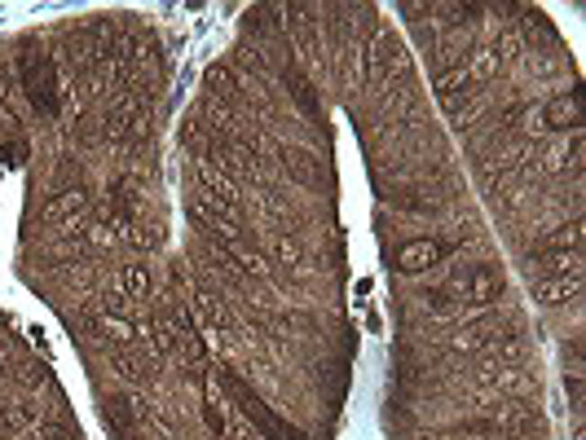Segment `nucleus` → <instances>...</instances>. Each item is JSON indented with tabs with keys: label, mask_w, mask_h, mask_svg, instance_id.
I'll return each instance as SVG.
<instances>
[{
	"label": "nucleus",
	"mask_w": 586,
	"mask_h": 440,
	"mask_svg": "<svg viewBox=\"0 0 586 440\" xmlns=\"http://www.w3.org/2000/svg\"><path fill=\"white\" fill-rule=\"evenodd\" d=\"M450 291H455V300L459 304H472V309H490V304H499L502 291H507V278H502L499 265H459L455 274H450Z\"/></svg>",
	"instance_id": "obj_1"
},
{
	"label": "nucleus",
	"mask_w": 586,
	"mask_h": 440,
	"mask_svg": "<svg viewBox=\"0 0 586 440\" xmlns=\"http://www.w3.org/2000/svg\"><path fill=\"white\" fill-rule=\"evenodd\" d=\"M216 379H221V388H225L230 397L239 400V409H243V414H248L251 423H256V427H260V432H265L269 440H304V436H300V432L292 427V423L274 418V414L265 409V400L256 397V392H248V383H243L239 374H230V370H216Z\"/></svg>",
	"instance_id": "obj_2"
},
{
	"label": "nucleus",
	"mask_w": 586,
	"mask_h": 440,
	"mask_svg": "<svg viewBox=\"0 0 586 440\" xmlns=\"http://www.w3.org/2000/svg\"><path fill=\"white\" fill-rule=\"evenodd\" d=\"M23 88L32 97V106L41 115H58V84H53V62L44 53H27L23 58Z\"/></svg>",
	"instance_id": "obj_3"
},
{
	"label": "nucleus",
	"mask_w": 586,
	"mask_h": 440,
	"mask_svg": "<svg viewBox=\"0 0 586 440\" xmlns=\"http://www.w3.org/2000/svg\"><path fill=\"white\" fill-rule=\"evenodd\" d=\"M392 71H410V58H406V49H401V40H392V36H375V44H371V58H366V80L371 84H383Z\"/></svg>",
	"instance_id": "obj_4"
},
{
	"label": "nucleus",
	"mask_w": 586,
	"mask_h": 440,
	"mask_svg": "<svg viewBox=\"0 0 586 440\" xmlns=\"http://www.w3.org/2000/svg\"><path fill=\"white\" fill-rule=\"evenodd\" d=\"M446 242L437 238H410L397 247V256H392V265L401 269V274H423V269H432V265H441L446 260Z\"/></svg>",
	"instance_id": "obj_5"
},
{
	"label": "nucleus",
	"mask_w": 586,
	"mask_h": 440,
	"mask_svg": "<svg viewBox=\"0 0 586 440\" xmlns=\"http://www.w3.org/2000/svg\"><path fill=\"white\" fill-rule=\"evenodd\" d=\"M543 123L551 132H578L582 128V88H569V93H555L543 106Z\"/></svg>",
	"instance_id": "obj_6"
},
{
	"label": "nucleus",
	"mask_w": 586,
	"mask_h": 440,
	"mask_svg": "<svg viewBox=\"0 0 586 440\" xmlns=\"http://www.w3.org/2000/svg\"><path fill=\"white\" fill-rule=\"evenodd\" d=\"M84 207H88V190H84V185H62V190L41 207V220L44 225H62V220H76Z\"/></svg>",
	"instance_id": "obj_7"
},
{
	"label": "nucleus",
	"mask_w": 586,
	"mask_h": 440,
	"mask_svg": "<svg viewBox=\"0 0 586 440\" xmlns=\"http://www.w3.org/2000/svg\"><path fill=\"white\" fill-rule=\"evenodd\" d=\"M529 274H538V282L582 274V251H534L529 256Z\"/></svg>",
	"instance_id": "obj_8"
},
{
	"label": "nucleus",
	"mask_w": 586,
	"mask_h": 440,
	"mask_svg": "<svg viewBox=\"0 0 586 440\" xmlns=\"http://www.w3.org/2000/svg\"><path fill=\"white\" fill-rule=\"evenodd\" d=\"M582 295V274H569V278H543L534 282V300L546 309H560V304H573Z\"/></svg>",
	"instance_id": "obj_9"
},
{
	"label": "nucleus",
	"mask_w": 586,
	"mask_h": 440,
	"mask_svg": "<svg viewBox=\"0 0 586 440\" xmlns=\"http://www.w3.org/2000/svg\"><path fill=\"white\" fill-rule=\"evenodd\" d=\"M137 106H141V102H137L132 93H124V97H115V102L106 106V115H102V132H106L111 141H120V137H128V128H132V120L141 115Z\"/></svg>",
	"instance_id": "obj_10"
},
{
	"label": "nucleus",
	"mask_w": 586,
	"mask_h": 440,
	"mask_svg": "<svg viewBox=\"0 0 586 440\" xmlns=\"http://www.w3.org/2000/svg\"><path fill=\"white\" fill-rule=\"evenodd\" d=\"M111 370H120V379H128V383H150L155 379V365L146 357H137V353H128V348L111 353Z\"/></svg>",
	"instance_id": "obj_11"
},
{
	"label": "nucleus",
	"mask_w": 586,
	"mask_h": 440,
	"mask_svg": "<svg viewBox=\"0 0 586 440\" xmlns=\"http://www.w3.org/2000/svg\"><path fill=\"white\" fill-rule=\"evenodd\" d=\"M283 163H287V172H292V176L300 181V185H309V190H313V185H322V172H318V159H313L309 150H287V155H283Z\"/></svg>",
	"instance_id": "obj_12"
},
{
	"label": "nucleus",
	"mask_w": 586,
	"mask_h": 440,
	"mask_svg": "<svg viewBox=\"0 0 586 440\" xmlns=\"http://www.w3.org/2000/svg\"><path fill=\"white\" fill-rule=\"evenodd\" d=\"M32 423H36V405L32 400H0V427L27 432Z\"/></svg>",
	"instance_id": "obj_13"
},
{
	"label": "nucleus",
	"mask_w": 586,
	"mask_h": 440,
	"mask_svg": "<svg viewBox=\"0 0 586 440\" xmlns=\"http://www.w3.org/2000/svg\"><path fill=\"white\" fill-rule=\"evenodd\" d=\"M494 335H499V321L485 318V321H472V326H463V330L455 335V339H450V344H455L459 353H467V348H481V344H490Z\"/></svg>",
	"instance_id": "obj_14"
},
{
	"label": "nucleus",
	"mask_w": 586,
	"mask_h": 440,
	"mask_svg": "<svg viewBox=\"0 0 586 440\" xmlns=\"http://www.w3.org/2000/svg\"><path fill=\"white\" fill-rule=\"evenodd\" d=\"M120 286H124L128 300H146V295H150V286H155V278H150V265H124Z\"/></svg>",
	"instance_id": "obj_15"
},
{
	"label": "nucleus",
	"mask_w": 586,
	"mask_h": 440,
	"mask_svg": "<svg viewBox=\"0 0 586 440\" xmlns=\"http://www.w3.org/2000/svg\"><path fill=\"white\" fill-rule=\"evenodd\" d=\"M203 84H208V97H221V102H230V97L239 93V80H234V71H230L225 62H216V67H208V76H203Z\"/></svg>",
	"instance_id": "obj_16"
},
{
	"label": "nucleus",
	"mask_w": 586,
	"mask_h": 440,
	"mask_svg": "<svg viewBox=\"0 0 586 440\" xmlns=\"http://www.w3.org/2000/svg\"><path fill=\"white\" fill-rule=\"evenodd\" d=\"M97 330H102L106 339H115L120 348L137 339V326H132V321H128V318H120V313H102V318H97Z\"/></svg>",
	"instance_id": "obj_17"
},
{
	"label": "nucleus",
	"mask_w": 586,
	"mask_h": 440,
	"mask_svg": "<svg viewBox=\"0 0 586 440\" xmlns=\"http://www.w3.org/2000/svg\"><path fill=\"white\" fill-rule=\"evenodd\" d=\"M199 313H203V321H208L212 330H230V309H225V300H221V295L199 291Z\"/></svg>",
	"instance_id": "obj_18"
},
{
	"label": "nucleus",
	"mask_w": 586,
	"mask_h": 440,
	"mask_svg": "<svg viewBox=\"0 0 586 440\" xmlns=\"http://www.w3.org/2000/svg\"><path fill=\"white\" fill-rule=\"evenodd\" d=\"M467 88H472V76H467L463 62L437 76V97H441V102H446V97H459V93H467Z\"/></svg>",
	"instance_id": "obj_19"
},
{
	"label": "nucleus",
	"mask_w": 586,
	"mask_h": 440,
	"mask_svg": "<svg viewBox=\"0 0 586 440\" xmlns=\"http://www.w3.org/2000/svg\"><path fill=\"white\" fill-rule=\"evenodd\" d=\"M181 141H185V150H194V155H208V123L199 120H185V128H181Z\"/></svg>",
	"instance_id": "obj_20"
},
{
	"label": "nucleus",
	"mask_w": 586,
	"mask_h": 440,
	"mask_svg": "<svg viewBox=\"0 0 586 440\" xmlns=\"http://www.w3.org/2000/svg\"><path fill=\"white\" fill-rule=\"evenodd\" d=\"M150 344H155V353L164 357V353H172V344H176V330H172V321L167 318H155L150 321Z\"/></svg>",
	"instance_id": "obj_21"
},
{
	"label": "nucleus",
	"mask_w": 586,
	"mask_h": 440,
	"mask_svg": "<svg viewBox=\"0 0 586 440\" xmlns=\"http://www.w3.org/2000/svg\"><path fill=\"white\" fill-rule=\"evenodd\" d=\"M27 155H32V146H27L23 137H5V141H0V159L9 163V167H23Z\"/></svg>",
	"instance_id": "obj_22"
},
{
	"label": "nucleus",
	"mask_w": 586,
	"mask_h": 440,
	"mask_svg": "<svg viewBox=\"0 0 586 440\" xmlns=\"http://www.w3.org/2000/svg\"><path fill=\"white\" fill-rule=\"evenodd\" d=\"M106 132H102V115H84L80 123H76V141L80 146H97Z\"/></svg>",
	"instance_id": "obj_23"
},
{
	"label": "nucleus",
	"mask_w": 586,
	"mask_h": 440,
	"mask_svg": "<svg viewBox=\"0 0 586 440\" xmlns=\"http://www.w3.org/2000/svg\"><path fill=\"white\" fill-rule=\"evenodd\" d=\"M423 300H428V309H432V313H455V304H459L450 286H432Z\"/></svg>",
	"instance_id": "obj_24"
},
{
	"label": "nucleus",
	"mask_w": 586,
	"mask_h": 440,
	"mask_svg": "<svg viewBox=\"0 0 586 440\" xmlns=\"http://www.w3.org/2000/svg\"><path fill=\"white\" fill-rule=\"evenodd\" d=\"M41 440H80V432L67 423H41Z\"/></svg>",
	"instance_id": "obj_25"
},
{
	"label": "nucleus",
	"mask_w": 586,
	"mask_h": 440,
	"mask_svg": "<svg viewBox=\"0 0 586 440\" xmlns=\"http://www.w3.org/2000/svg\"><path fill=\"white\" fill-rule=\"evenodd\" d=\"M274 251H278V260H283L287 269H295V265H300V242H295V238H278V247H274Z\"/></svg>",
	"instance_id": "obj_26"
},
{
	"label": "nucleus",
	"mask_w": 586,
	"mask_h": 440,
	"mask_svg": "<svg viewBox=\"0 0 586 440\" xmlns=\"http://www.w3.org/2000/svg\"><path fill=\"white\" fill-rule=\"evenodd\" d=\"M564 388H569V400H573V409H582V374H578V370L569 374V383H564Z\"/></svg>",
	"instance_id": "obj_27"
},
{
	"label": "nucleus",
	"mask_w": 586,
	"mask_h": 440,
	"mask_svg": "<svg viewBox=\"0 0 586 440\" xmlns=\"http://www.w3.org/2000/svg\"><path fill=\"white\" fill-rule=\"evenodd\" d=\"M23 379H27V383H49L44 365H36V361H27V365H23Z\"/></svg>",
	"instance_id": "obj_28"
},
{
	"label": "nucleus",
	"mask_w": 586,
	"mask_h": 440,
	"mask_svg": "<svg viewBox=\"0 0 586 440\" xmlns=\"http://www.w3.org/2000/svg\"><path fill=\"white\" fill-rule=\"evenodd\" d=\"M208 427H212V432H225V409H221L216 400L208 405Z\"/></svg>",
	"instance_id": "obj_29"
},
{
	"label": "nucleus",
	"mask_w": 586,
	"mask_h": 440,
	"mask_svg": "<svg viewBox=\"0 0 586 440\" xmlns=\"http://www.w3.org/2000/svg\"><path fill=\"white\" fill-rule=\"evenodd\" d=\"M88 242H97V247H111V242H115V234H111L106 225H93V229H88Z\"/></svg>",
	"instance_id": "obj_30"
},
{
	"label": "nucleus",
	"mask_w": 586,
	"mask_h": 440,
	"mask_svg": "<svg viewBox=\"0 0 586 440\" xmlns=\"http://www.w3.org/2000/svg\"><path fill=\"white\" fill-rule=\"evenodd\" d=\"M415 40L432 49V44H437V31H432V27H423V22H415Z\"/></svg>",
	"instance_id": "obj_31"
},
{
	"label": "nucleus",
	"mask_w": 586,
	"mask_h": 440,
	"mask_svg": "<svg viewBox=\"0 0 586 440\" xmlns=\"http://www.w3.org/2000/svg\"><path fill=\"white\" fill-rule=\"evenodd\" d=\"M18 440H41V427H27V432H18Z\"/></svg>",
	"instance_id": "obj_32"
},
{
	"label": "nucleus",
	"mask_w": 586,
	"mask_h": 440,
	"mask_svg": "<svg viewBox=\"0 0 586 440\" xmlns=\"http://www.w3.org/2000/svg\"><path fill=\"white\" fill-rule=\"evenodd\" d=\"M0 370H5V365H0Z\"/></svg>",
	"instance_id": "obj_33"
}]
</instances>
